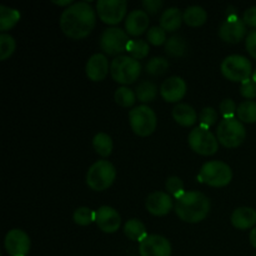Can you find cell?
<instances>
[{
  "label": "cell",
  "instance_id": "836d02e7",
  "mask_svg": "<svg viewBox=\"0 0 256 256\" xmlns=\"http://www.w3.org/2000/svg\"><path fill=\"white\" fill-rule=\"evenodd\" d=\"M72 219H74V222H76L78 225H80V226H86V225L95 222V212L86 206L78 208L74 212Z\"/></svg>",
  "mask_w": 256,
  "mask_h": 256
},
{
  "label": "cell",
  "instance_id": "e575fe53",
  "mask_svg": "<svg viewBox=\"0 0 256 256\" xmlns=\"http://www.w3.org/2000/svg\"><path fill=\"white\" fill-rule=\"evenodd\" d=\"M148 40L150 44L159 46V45L166 42V32L162 26H152L148 30Z\"/></svg>",
  "mask_w": 256,
  "mask_h": 256
},
{
  "label": "cell",
  "instance_id": "4fadbf2b",
  "mask_svg": "<svg viewBox=\"0 0 256 256\" xmlns=\"http://www.w3.org/2000/svg\"><path fill=\"white\" fill-rule=\"evenodd\" d=\"M5 249L10 256H26L30 250V238L20 229H12L5 236Z\"/></svg>",
  "mask_w": 256,
  "mask_h": 256
},
{
  "label": "cell",
  "instance_id": "d6986e66",
  "mask_svg": "<svg viewBox=\"0 0 256 256\" xmlns=\"http://www.w3.org/2000/svg\"><path fill=\"white\" fill-rule=\"evenodd\" d=\"M125 28L128 34L132 36H139L149 30V15L144 10H132L125 20Z\"/></svg>",
  "mask_w": 256,
  "mask_h": 256
},
{
  "label": "cell",
  "instance_id": "1f68e13d",
  "mask_svg": "<svg viewBox=\"0 0 256 256\" xmlns=\"http://www.w3.org/2000/svg\"><path fill=\"white\" fill-rule=\"evenodd\" d=\"M126 52H129L130 56L135 60L144 59L149 54V44L144 40H130Z\"/></svg>",
  "mask_w": 256,
  "mask_h": 256
},
{
  "label": "cell",
  "instance_id": "2e32d148",
  "mask_svg": "<svg viewBox=\"0 0 256 256\" xmlns=\"http://www.w3.org/2000/svg\"><path fill=\"white\" fill-rule=\"evenodd\" d=\"M160 94L168 102H178L186 94V82L180 76H170L160 86Z\"/></svg>",
  "mask_w": 256,
  "mask_h": 256
},
{
  "label": "cell",
  "instance_id": "d590c367",
  "mask_svg": "<svg viewBox=\"0 0 256 256\" xmlns=\"http://www.w3.org/2000/svg\"><path fill=\"white\" fill-rule=\"evenodd\" d=\"M218 120V112L214 108H204L200 112V126L209 129Z\"/></svg>",
  "mask_w": 256,
  "mask_h": 256
},
{
  "label": "cell",
  "instance_id": "83f0119b",
  "mask_svg": "<svg viewBox=\"0 0 256 256\" xmlns=\"http://www.w3.org/2000/svg\"><path fill=\"white\" fill-rule=\"evenodd\" d=\"M165 52L172 58H182L186 52V42L179 35H174L165 42Z\"/></svg>",
  "mask_w": 256,
  "mask_h": 256
},
{
  "label": "cell",
  "instance_id": "5b68a950",
  "mask_svg": "<svg viewBox=\"0 0 256 256\" xmlns=\"http://www.w3.org/2000/svg\"><path fill=\"white\" fill-rule=\"evenodd\" d=\"M218 142L225 148H238L244 142L246 138V130L242 122L235 118L222 119L216 129Z\"/></svg>",
  "mask_w": 256,
  "mask_h": 256
},
{
  "label": "cell",
  "instance_id": "f6af8a7d",
  "mask_svg": "<svg viewBox=\"0 0 256 256\" xmlns=\"http://www.w3.org/2000/svg\"><path fill=\"white\" fill-rule=\"evenodd\" d=\"M252 80H254V82H256V70H255V72H252Z\"/></svg>",
  "mask_w": 256,
  "mask_h": 256
},
{
  "label": "cell",
  "instance_id": "6da1fadb",
  "mask_svg": "<svg viewBox=\"0 0 256 256\" xmlns=\"http://www.w3.org/2000/svg\"><path fill=\"white\" fill-rule=\"evenodd\" d=\"M96 15L92 5L86 2H78L68 6L60 16V28L70 39L80 40L92 32Z\"/></svg>",
  "mask_w": 256,
  "mask_h": 256
},
{
  "label": "cell",
  "instance_id": "74e56055",
  "mask_svg": "<svg viewBox=\"0 0 256 256\" xmlns=\"http://www.w3.org/2000/svg\"><path fill=\"white\" fill-rule=\"evenodd\" d=\"M220 112L224 116V119H229V118H234V115L236 114V105H235L234 100L232 99H225L220 102L219 105Z\"/></svg>",
  "mask_w": 256,
  "mask_h": 256
},
{
  "label": "cell",
  "instance_id": "ac0fdd59",
  "mask_svg": "<svg viewBox=\"0 0 256 256\" xmlns=\"http://www.w3.org/2000/svg\"><path fill=\"white\" fill-rule=\"evenodd\" d=\"M85 72L90 80L102 82L109 72V60L104 54H94L88 60Z\"/></svg>",
  "mask_w": 256,
  "mask_h": 256
},
{
  "label": "cell",
  "instance_id": "4316f807",
  "mask_svg": "<svg viewBox=\"0 0 256 256\" xmlns=\"http://www.w3.org/2000/svg\"><path fill=\"white\" fill-rule=\"evenodd\" d=\"M136 99L142 102H152L156 99L158 88L154 82H142L135 89Z\"/></svg>",
  "mask_w": 256,
  "mask_h": 256
},
{
  "label": "cell",
  "instance_id": "ba28073f",
  "mask_svg": "<svg viewBox=\"0 0 256 256\" xmlns=\"http://www.w3.org/2000/svg\"><path fill=\"white\" fill-rule=\"evenodd\" d=\"M220 70L226 79L232 80V82H244L248 79H250L252 68V62L248 58L234 54L229 55L222 60Z\"/></svg>",
  "mask_w": 256,
  "mask_h": 256
},
{
  "label": "cell",
  "instance_id": "30bf717a",
  "mask_svg": "<svg viewBox=\"0 0 256 256\" xmlns=\"http://www.w3.org/2000/svg\"><path fill=\"white\" fill-rule=\"evenodd\" d=\"M129 42V36L120 28H108L100 36V48L104 50L105 54L112 56L126 52Z\"/></svg>",
  "mask_w": 256,
  "mask_h": 256
},
{
  "label": "cell",
  "instance_id": "b9f144b4",
  "mask_svg": "<svg viewBox=\"0 0 256 256\" xmlns=\"http://www.w3.org/2000/svg\"><path fill=\"white\" fill-rule=\"evenodd\" d=\"M246 50L254 59H256V29L250 32L246 36Z\"/></svg>",
  "mask_w": 256,
  "mask_h": 256
},
{
  "label": "cell",
  "instance_id": "8fae6325",
  "mask_svg": "<svg viewBox=\"0 0 256 256\" xmlns=\"http://www.w3.org/2000/svg\"><path fill=\"white\" fill-rule=\"evenodd\" d=\"M128 2L125 0H99L96 12L100 20L109 25H116L126 15Z\"/></svg>",
  "mask_w": 256,
  "mask_h": 256
},
{
  "label": "cell",
  "instance_id": "e0dca14e",
  "mask_svg": "<svg viewBox=\"0 0 256 256\" xmlns=\"http://www.w3.org/2000/svg\"><path fill=\"white\" fill-rule=\"evenodd\" d=\"M145 206L150 214L155 216H164L172 209V199L168 192H154L146 198Z\"/></svg>",
  "mask_w": 256,
  "mask_h": 256
},
{
  "label": "cell",
  "instance_id": "3957f363",
  "mask_svg": "<svg viewBox=\"0 0 256 256\" xmlns=\"http://www.w3.org/2000/svg\"><path fill=\"white\" fill-rule=\"evenodd\" d=\"M116 178L114 165L108 160L95 162L86 172L88 186L95 192H104L112 185Z\"/></svg>",
  "mask_w": 256,
  "mask_h": 256
},
{
  "label": "cell",
  "instance_id": "277c9868",
  "mask_svg": "<svg viewBox=\"0 0 256 256\" xmlns=\"http://www.w3.org/2000/svg\"><path fill=\"white\" fill-rule=\"evenodd\" d=\"M112 78L119 84H132L139 79L142 74V65L139 60L128 55H120L112 62L110 65Z\"/></svg>",
  "mask_w": 256,
  "mask_h": 256
},
{
  "label": "cell",
  "instance_id": "ee69618b",
  "mask_svg": "<svg viewBox=\"0 0 256 256\" xmlns=\"http://www.w3.org/2000/svg\"><path fill=\"white\" fill-rule=\"evenodd\" d=\"M54 4H56V5H60V6H65V5H72L74 4V2H72V0H64V2H56V0H54Z\"/></svg>",
  "mask_w": 256,
  "mask_h": 256
},
{
  "label": "cell",
  "instance_id": "ffe728a7",
  "mask_svg": "<svg viewBox=\"0 0 256 256\" xmlns=\"http://www.w3.org/2000/svg\"><path fill=\"white\" fill-rule=\"evenodd\" d=\"M232 224L239 230H248L256 224V212L252 208H238L232 214Z\"/></svg>",
  "mask_w": 256,
  "mask_h": 256
},
{
  "label": "cell",
  "instance_id": "8992f818",
  "mask_svg": "<svg viewBox=\"0 0 256 256\" xmlns=\"http://www.w3.org/2000/svg\"><path fill=\"white\" fill-rule=\"evenodd\" d=\"M199 179L212 188L226 186L232 179V170L226 162L212 160L202 165Z\"/></svg>",
  "mask_w": 256,
  "mask_h": 256
},
{
  "label": "cell",
  "instance_id": "f35d334b",
  "mask_svg": "<svg viewBox=\"0 0 256 256\" xmlns=\"http://www.w3.org/2000/svg\"><path fill=\"white\" fill-rule=\"evenodd\" d=\"M240 94L245 99L252 100L256 98V82L252 79H248L246 82H242L240 86Z\"/></svg>",
  "mask_w": 256,
  "mask_h": 256
},
{
  "label": "cell",
  "instance_id": "f1b7e54d",
  "mask_svg": "<svg viewBox=\"0 0 256 256\" xmlns=\"http://www.w3.org/2000/svg\"><path fill=\"white\" fill-rule=\"evenodd\" d=\"M238 119L242 122H256V102L246 100L242 102L236 109Z\"/></svg>",
  "mask_w": 256,
  "mask_h": 256
},
{
  "label": "cell",
  "instance_id": "52a82bcc",
  "mask_svg": "<svg viewBox=\"0 0 256 256\" xmlns=\"http://www.w3.org/2000/svg\"><path fill=\"white\" fill-rule=\"evenodd\" d=\"M129 122L135 134L139 136H149L156 129V114L148 105H140L130 110Z\"/></svg>",
  "mask_w": 256,
  "mask_h": 256
},
{
  "label": "cell",
  "instance_id": "cb8c5ba5",
  "mask_svg": "<svg viewBox=\"0 0 256 256\" xmlns=\"http://www.w3.org/2000/svg\"><path fill=\"white\" fill-rule=\"evenodd\" d=\"M124 232L130 240L142 242L148 236V232L145 225L140 220L132 219L124 225Z\"/></svg>",
  "mask_w": 256,
  "mask_h": 256
},
{
  "label": "cell",
  "instance_id": "484cf974",
  "mask_svg": "<svg viewBox=\"0 0 256 256\" xmlns=\"http://www.w3.org/2000/svg\"><path fill=\"white\" fill-rule=\"evenodd\" d=\"M92 148L102 158H108L112 152V140L106 132H98L92 139Z\"/></svg>",
  "mask_w": 256,
  "mask_h": 256
},
{
  "label": "cell",
  "instance_id": "44dd1931",
  "mask_svg": "<svg viewBox=\"0 0 256 256\" xmlns=\"http://www.w3.org/2000/svg\"><path fill=\"white\" fill-rule=\"evenodd\" d=\"M172 118L182 126H192L196 122V112L189 104H178L172 109Z\"/></svg>",
  "mask_w": 256,
  "mask_h": 256
},
{
  "label": "cell",
  "instance_id": "603a6c76",
  "mask_svg": "<svg viewBox=\"0 0 256 256\" xmlns=\"http://www.w3.org/2000/svg\"><path fill=\"white\" fill-rule=\"evenodd\" d=\"M184 18V22H186L189 26L198 28L202 26V24H205L208 19V14L205 12L204 8L198 6V5H192V6L186 8V10L182 14Z\"/></svg>",
  "mask_w": 256,
  "mask_h": 256
},
{
  "label": "cell",
  "instance_id": "60d3db41",
  "mask_svg": "<svg viewBox=\"0 0 256 256\" xmlns=\"http://www.w3.org/2000/svg\"><path fill=\"white\" fill-rule=\"evenodd\" d=\"M242 20L249 26L256 28V6H252L245 10L244 15H242Z\"/></svg>",
  "mask_w": 256,
  "mask_h": 256
},
{
  "label": "cell",
  "instance_id": "9c48e42d",
  "mask_svg": "<svg viewBox=\"0 0 256 256\" xmlns=\"http://www.w3.org/2000/svg\"><path fill=\"white\" fill-rule=\"evenodd\" d=\"M188 142H189L190 148L195 152L204 155V156L215 154L219 149L218 138H215V135L209 129L202 126H198L192 130L189 138H188Z\"/></svg>",
  "mask_w": 256,
  "mask_h": 256
},
{
  "label": "cell",
  "instance_id": "ab89813d",
  "mask_svg": "<svg viewBox=\"0 0 256 256\" xmlns=\"http://www.w3.org/2000/svg\"><path fill=\"white\" fill-rule=\"evenodd\" d=\"M142 6L149 14L154 15L162 6V0H145V2H142Z\"/></svg>",
  "mask_w": 256,
  "mask_h": 256
},
{
  "label": "cell",
  "instance_id": "7402d4cb",
  "mask_svg": "<svg viewBox=\"0 0 256 256\" xmlns=\"http://www.w3.org/2000/svg\"><path fill=\"white\" fill-rule=\"evenodd\" d=\"M182 12L178 8H169V9L164 10V12L160 16V26L165 30V32H175L182 25Z\"/></svg>",
  "mask_w": 256,
  "mask_h": 256
},
{
  "label": "cell",
  "instance_id": "7c38bea8",
  "mask_svg": "<svg viewBox=\"0 0 256 256\" xmlns=\"http://www.w3.org/2000/svg\"><path fill=\"white\" fill-rule=\"evenodd\" d=\"M140 256H170L172 245L166 238L162 235H148L139 246Z\"/></svg>",
  "mask_w": 256,
  "mask_h": 256
},
{
  "label": "cell",
  "instance_id": "d6a6232c",
  "mask_svg": "<svg viewBox=\"0 0 256 256\" xmlns=\"http://www.w3.org/2000/svg\"><path fill=\"white\" fill-rule=\"evenodd\" d=\"M15 48H16V42L14 38L6 32H2L0 35V60L4 62L8 58L12 56V52H15Z\"/></svg>",
  "mask_w": 256,
  "mask_h": 256
},
{
  "label": "cell",
  "instance_id": "7a4b0ae2",
  "mask_svg": "<svg viewBox=\"0 0 256 256\" xmlns=\"http://www.w3.org/2000/svg\"><path fill=\"white\" fill-rule=\"evenodd\" d=\"M210 200L200 192H185L175 202V212L185 222H202L210 212Z\"/></svg>",
  "mask_w": 256,
  "mask_h": 256
},
{
  "label": "cell",
  "instance_id": "bcb514c9",
  "mask_svg": "<svg viewBox=\"0 0 256 256\" xmlns=\"http://www.w3.org/2000/svg\"><path fill=\"white\" fill-rule=\"evenodd\" d=\"M255 256H256V255H255Z\"/></svg>",
  "mask_w": 256,
  "mask_h": 256
},
{
  "label": "cell",
  "instance_id": "9a60e30c",
  "mask_svg": "<svg viewBox=\"0 0 256 256\" xmlns=\"http://www.w3.org/2000/svg\"><path fill=\"white\" fill-rule=\"evenodd\" d=\"M245 34H246V24L244 20L239 18L225 20L219 28V36L225 42H230V44H236L242 42Z\"/></svg>",
  "mask_w": 256,
  "mask_h": 256
},
{
  "label": "cell",
  "instance_id": "f546056e",
  "mask_svg": "<svg viewBox=\"0 0 256 256\" xmlns=\"http://www.w3.org/2000/svg\"><path fill=\"white\" fill-rule=\"evenodd\" d=\"M114 98L116 104L122 108L132 106L136 102V94L126 86H120L119 89H116Z\"/></svg>",
  "mask_w": 256,
  "mask_h": 256
},
{
  "label": "cell",
  "instance_id": "5bb4252c",
  "mask_svg": "<svg viewBox=\"0 0 256 256\" xmlns=\"http://www.w3.org/2000/svg\"><path fill=\"white\" fill-rule=\"evenodd\" d=\"M95 222L100 230L108 234H112L119 230L122 218L114 208L105 205V206H100L95 212Z\"/></svg>",
  "mask_w": 256,
  "mask_h": 256
},
{
  "label": "cell",
  "instance_id": "7bdbcfd3",
  "mask_svg": "<svg viewBox=\"0 0 256 256\" xmlns=\"http://www.w3.org/2000/svg\"><path fill=\"white\" fill-rule=\"evenodd\" d=\"M249 240H250V244H252L256 249V228H254V229L252 230V232H250Z\"/></svg>",
  "mask_w": 256,
  "mask_h": 256
},
{
  "label": "cell",
  "instance_id": "4dcf8cb0",
  "mask_svg": "<svg viewBox=\"0 0 256 256\" xmlns=\"http://www.w3.org/2000/svg\"><path fill=\"white\" fill-rule=\"evenodd\" d=\"M169 69V62L162 56H155L146 64V72L152 76H160Z\"/></svg>",
  "mask_w": 256,
  "mask_h": 256
},
{
  "label": "cell",
  "instance_id": "d4e9b609",
  "mask_svg": "<svg viewBox=\"0 0 256 256\" xmlns=\"http://www.w3.org/2000/svg\"><path fill=\"white\" fill-rule=\"evenodd\" d=\"M20 20L19 10L0 5V30L2 32L10 30Z\"/></svg>",
  "mask_w": 256,
  "mask_h": 256
},
{
  "label": "cell",
  "instance_id": "8d00e7d4",
  "mask_svg": "<svg viewBox=\"0 0 256 256\" xmlns=\"http://www.w3.org/2000/svg\"><path fill=\"white\" fill-rule=\"evenodd\" d=\"M166 190L175 198H180L184 194V182L178 176H170L166 180Z\"/></svg>",
  "mask_w": 256,
  "mask_h": 256
}]
</instances>
